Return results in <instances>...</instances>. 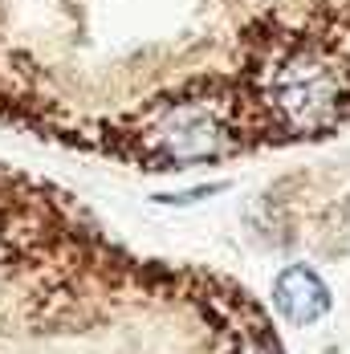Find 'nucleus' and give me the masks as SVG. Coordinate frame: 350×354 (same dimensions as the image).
I'll list each match as a JSON object with an SVG mask.
<instances>
[{
	"mask_svg": "<svg viewBox=\"0 0 350 354\" xmlns=\"http://www.w3.org/2000/svg\"><path fill=\"white\" fill-rule=\"evenodd\" d=\"M257 110L273 131L310 139L350 114V62L317 41H285L252 77Z\"/></svg>",
	"mask_w": 350,
	"mask_h": 354,
	"instance_id": "1",
	"label": "nucleus"
},
{
	"mask_svg": "<svg viewBox=\"0 0 350 354\" xmlns=\"http://www.w3.org/2000/svg\"><path fill=\"white\" fill-rule=\"evenodd\" d=\"M241 110L220 86H187L139 118V147L163 163H204L237 142Z\"/></svg>",
	"mask_w": 350,
	"mask_h": 354,
	"instance_id": "2",
	"label": "nucleus"
},
{
	"mask_svg": "<svg viewBox=\"0 0 350 354\" xmlns=\"http://www.w3.org/2000/svg\"><path fill=\"white\" fill-rule=\"evenodd\" d=\"M273 306H277L293 326H314L330 314V289L310 265H289L273 281Z\"/></svg>",
	"mask_w": 350,
	"mask_h": 354,
	"instance_id": "3",
	"label": "nucleus"
},
{
	"mask_svg": "<svg viewBox=\"0 0 350 354\" xmlns=\"http://www.w3.org/2000/svg\"><path fill=\"white\" fill-rule=\"evenodd\" d=\"M224 354H277V346L269 342V334H237Z\"/></svg>",
	"mask_w": 350,
	"mask_h": 354,
	"instance_id": "4",
	"label": "nucleus"
}]
</instances>
